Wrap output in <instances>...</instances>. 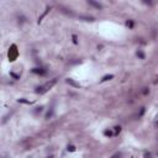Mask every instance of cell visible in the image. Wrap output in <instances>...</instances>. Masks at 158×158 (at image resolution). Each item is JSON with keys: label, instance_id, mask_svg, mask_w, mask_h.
<instances>
[{"label": "cell", "instance_id": "6da1fadb", "mask_svg": "<svg viewBox=\"0 0 158 158\" xmlns=\"http://www.w3.org/2000/svg\"><path fill=\"white\" fill-rule=\"evenodd\" d=\"M56 83H57V79H52V80H49V81L44 83L43 85H41V86H37L35 91H36L37 94H44V93H47L49 89H52V86H53Z\"/></svg>", "mask_w": 158, "mask_h": 158}, {"label": "cell", "instance_id": "7a4b0ae2", "mask_svg": "<svg viewBox=\"0 0 158 158\" xmlns=\"http://www.w3.org/2000/svg\"><path fill=\"white\" fill-rule=\"evenodd\" d=\"M17 56H19V52H17V47H16V44H12V46L10 47L9 52H7V57H9V60H10V62H14V60L17 58Z\"/></svg>", "mask_w": 158, "mask_h": 158}, {"label": "cell", "instance_id": "3957f363", "mask_svg": "<svg viewBox=\"0 0 158 158\" xmlns=\"http://www.w3.org/2000/svg\"><path fill=\"white\" fill-rule=\"evenodd\" d=\"M32 72H33V73H36V74H41V75L46 74V70H44L43 68H33V69H32Z\"/></svg>", "mask_w": 158, "mask_h": 158}, {"label": "cell", "instance_id": "277c9868", "mask_svg": "<svg viewBox=\"0 0 158 158\" xmlns=\"http://www.w3.org/2000/svg\"><path fill=\"white\" fill-rule=\"evenodd\" d=\"M114 78V75L112 74H110V75H105L102 79H101V81H105V80H110V79H112Z\"/></svg>", "mask_w": 158, "mask_h": 158}, {"label": "cell", "instance_id": "5b68a950", "mask_svg": "<svg viewBox=\"0 0 158 158\" xmlns=\"http://www.w3.org/2000/svg\"><path fill=\"white\" fill-rule=\"evenodd\" d=\"M89 4H90V5H93V6H95V7H98V9H100V7H101V5H100V4L94 2V1H89Z\"/></svg>", "mask_w": 158, "mask_h": 158}, {"label": "cell", "instance_id": "8992f818", "mask_svg": "<svg viewBox=\"0 0 158 158\" xmlns=\"http://www.w3.org/2000/svg\"><path fill=\"white\" fill-rule=\"evenodd\" d=\"M67 83H69V84H72V85H74V86H79V84H77V83L73 81L72 79H67Z\"/></svg>", "mask_w": 158, "mask_h": 158}, {"label": "cell", "instance_id": "52a82bcc", "mask_svg": "<svg viewBox=\"0 0 158 158\" xmlns=\"http://www.w3.org/2000/svg\"><path fill=\"white\" fill-rule=\"evenodd\" d=\"M153 123H154V127L158 128V114L156 115V117H154V122H153Z\"/></svg>", "mask_w": 158, "mask_h": 158}, {"label": "cell", "instance_id": "ba28073f", "mask_svg": "<svg viewBox=\"0 0 158 158\" xmlns=\"http://www.w3.org/2000/svg\"><path fill=\"white\" fill-rule=\"evenodd\" d=\"M120 131H121V127H120V126H116V127H115V135H117Z\"/></svg>", "mask_w": 158, "mask_h": 158}, {"label": "cell", "instance_id": "9c48e42d", "mask_svg": "<svg viewBox=\"0 0 158 158\" xmlns=\"http://www.w3.org/2000/svg\"><path fill=\"white\" fill-rule=\"evenodd\" d=\"M68 151L73 152V151H75V147H74V146H68Z\"/></svg>", "mask_w": 158, "mask_h": 158}, {"label": "cell", "instance_id": "30bf717a", "mask_svg": "<svg viewBox=\"0 0 158 158\" xmlns=\"http://www.w3.org/2000/svg\"><path fill=\"white\" fill-rule=\"evenodd\" d=\"M104 133H105L106 136H111V135H112V132H111V131H105Z\"/></svg>", "mask_w": 158, "mask_h": 158}, {"label": "cell", "instance_id": "8fae6325", "mask_svg": "<svg viewBox=\"0 0 158 158\" xmlns=\"http://www.w3.org/2000/svg\"><path fill=\"white\" fill-rule=\"evenodd\" d=\"M137 56L141 57V58H143V53H142V52H137Z\"/></svg>", "mask_w": 158, "mask_h": 158}, {"label": "cell", "instance_id": "7c38bea8", "mask_svg": "<svg viewBox=\"0 0 158 158\" xmlns=\"http://www.w3.org/2000/svg\"><path fill=\"white\" fill-rule=\"evenodd\" d=\"M111 158H121L120 156H114V157H111Z\"/></svg>", "mask_w": 158, "mask_h": 158}, {"label": "cell", "instance_id": "4fadbf2b", "mask_svg": "<svg viewBox=\"0 0 158 158\" xmlns=\"http://www.w3.org/2000/svg\"><path fill=\"white\" fill-rule=\"evenodd\" d=\"M47 158H54V157H53V156H49V157H47Z\"/></svg>", "mask_w": 158, "mask_h": 158}]
</instances>
